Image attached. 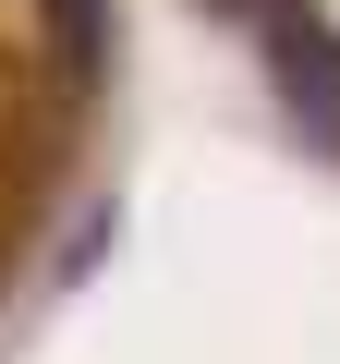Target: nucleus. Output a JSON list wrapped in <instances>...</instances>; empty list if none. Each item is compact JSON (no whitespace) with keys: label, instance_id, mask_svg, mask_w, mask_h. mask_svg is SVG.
Masks as SVG:
<instances>
[{"label":"nucleus","instance_id":"obj_1","mask_svg":"<svg viewBox=\"0 0 340 364\" xmlns=\"http://www.w3.org/2000/svg\"><path fill=\"white\" fill-rule=\"evenodd\" d=\"M267 37H280V97H292L316 134H340V49H328L304 13H267Z\"/></svg>","mask_w":340,"mask_h":364},{"label":"nucleus","instance_id":"obj_3","mask_svg":"<svg viewBox=\"0 0 340 364\" xmlns=\"http://www.w3.org/2000/svg\"><path fill=\"white\" fill-rule=\"evenodd\" d=\"M219 13H292V0H219Z\"/></svg>","mask_w":340,"mask_h":364},{"label":"nucleus","instance_id":"obj_2","mask_svg":"<svg viewBox=\"0 0 340 364\" xmlns=\"http://www.w3.org/2000/svg\"><path fill=\"white\" fill-rule=\"evenodd\" d=\"M49 49H61L73 85H97L110 73V0H49Z\"/></svg>","mask_w":340,"mask_h":364}]
</instances>
